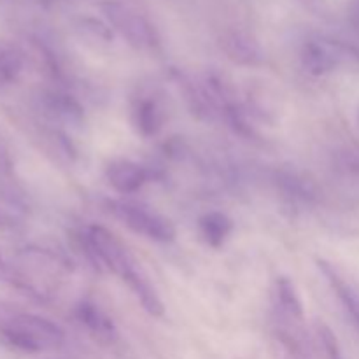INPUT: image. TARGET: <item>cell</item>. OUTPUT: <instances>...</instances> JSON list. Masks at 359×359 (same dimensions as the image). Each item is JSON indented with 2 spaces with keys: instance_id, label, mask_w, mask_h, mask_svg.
Segmentation results:
<instances>
[{
  "instance_id": "cell-18",
  "label": "cell",
  "mask_w": 359,
  "mask_h": 359,
  "mask_svg": "<svg viewBox=\"0 0 359 359\" xmlns=\"http://www.w3.org/2000/svg\"><path fill=\"white\" fill-rule=\"evenodd\" d=\"M349 168L353 172H358V174H359V154H356V156H353V160L349 161Z\"/></svg>"
},
{
  "instance_id": "cell-2",
  "label": "cell",
  "mask_w": 359,
  "mask_h": 359,
  "mask_svg": "<svg viewBox=\"0 0 359 359\" xmlns=\"http://www.w3.org/2000/svg\"><path fill=\"white\" fill-rule=\"evenodd\" d=\"M4 340L27 354L56 351L65 342V333L56 323L35 314H16L0 326Z\"/></svg>"
},
{
  "instance_id": "cell-17",
  "label": "cell",
  "mask_w": 359,
  "mask_h": 359,
  "mask_svg": "<svg viewBox=\"0 0 359 359\" xmlns=\"http://www.w3.org/2000/svg\"><path fill=\"white\" fill-rule=\"evenodd\" d=\"M351 14H353V21L359 27V0H354L353 13H351Z\"/></svg>"
},
{
  "instance_id": "cell-1",
  "label": "cell",
  "mask_w": 359,
  "mask_h": 359,
  "mask_svg": "<svg viewBox=\"0 0 359 359\" xmlns=\"http://www.w3.org/2000/svg\"><path fill=\"white\" fill-rule=\"evenodd\" d=\"M84 237H86V248L90 249L88 256L95 259L98 266L107 269L123 283L128 284L147 314L161 318L165 314L163 302L128 248L111 230L100 224L90 226Z\"/></svg>"
},
{
  "instance_id": "cell-10",
  "label": "cell",
  "mask_w": 359,
  "mask_h": 359,
  "mask_svg": "<svg viewBox=\"0 0 359 359\" xmlns=\"http://www.w3.org/2000/svg\"><path fill=\"white\" fill-rule=\"evenodd\" d=\"M198 230L200 237L209 248L219 249L230 238L231 231H233V221L224 212L212 210V212H207L200 217Z\"/></svg>"
},
{
  "instance_id": "cell-6",
  "label": "cell",
  "mask_w": 359,
  "mask_h": 359,
  "mask_svg": "<svg viewBox=\"0 0 359 359\" xmlns=\"http://www.w3.org/2000/svg\"><path fill=\"white\" fill-rule=\"evenodd\" d=\"M318 269L321 270L323 276L326 277V280L330 283L332 290L335 291V294L339 297L340 304L344 305L346 312L349 314V318L353 319L354 326L359 330V290L354 286L353 283L346 279L339 270L335 269V265L325 262V259H318Z\"/></svg>"
},
{
  "instance_id": "cell-13",
  "label": "cell",
  "mask_w": 359,
  "mask_h": 359,
  "mask_svg": "<svg viewBox=\"0 0 359 359\" xmlns=\"http://www.w3.org/2000/svg\"><path fill=\"white\" fill-rule=\"evenodd\" d=\"M276 294L280 309L284 314H287L293 319L304 318V304L298 294L297 286L290 277H279L276 283Z\"/></svg>"
},
{
  "instance_id": "cell-16",
  "label": "cell",
  "mask_w": 359,
  "mask_h": 359,
  "mask_svg": "<svg viewBox=\"0 0 359 359\" xmlns=\"http://www.w3.org/2000/svg\"><path fill=\"white\" fill-rule=\"evenodd\" d=\"M319 337H321L323 347H325L328 359H344L342 351H340V346H339V339H337L335 333H333L328 326L326 325L319 326Z\"/></svg>"
},
{
  "instance_id": "cell-8",
  "label": "cell",
  "mask_w": 359,
  "mask_h": 359,
  "mask_svg": "<svg viewBox=\"0 0 359 359\" xmlns=\"http://www.w3.org/2000/svg\"><path fill=\"white\" fill-rule=\"evenodd\" d=\"M76 318L98 342L112 344L118 337L112 319L93 302H81L76 307Z\"/></svg>"
},
{
  "instance_id": "cell-3",
  "label": "cell",
  "mask_w": 359,
  "mask_h": 359,
  "mask_svg": "<svg viewBox=\"0 0 359 359\" xmlns=\"http://www.w3.org/2000/svg\"><path fill=\"white\" fill-rule=\"evenodd\" d=\"M109 209L119 221H123L125 226L142 237L161 242V244L175 241V235H177L175 224L163 214L130 202H111Z\"/></svg>"
},
{
  "instance_id": "cell-15",
  "label": "cell",
  "mask_w": 359,
  "mask_h": 359,
  "mask_svg": "<svg viewBox=\"0 0 359 359\" xmlns=\"http://www.w3.org/2000/svg\"><path fill=\"white\" fill-rule=\"evenodd\" d=\"M21 62L11 53H0V83H11L18 77Z\"/></svg>"
},
{
  "instance_id": "cell-9",
  "label": "cell",
  "mask_w": 359,
  "mask_h": 359,
  "mask_svg": "<svg viewBox=\"0 0 359 359\" xmlns=\"http://www.w3.org/2000/svg\"><path fill=\"white\" fill-rule=\"evenodd\" d=\"M132 125L146 139L154 137L163 126V111L154 98L142 97L132 107Z\"/></svg>"
},
{
  "instance_id": "cell-14",
  "label": "cell",
  "mask_w": 359,
  "mask_h": 359,
  "mask_svg": "<svg viewBox=\"0 0 359 359\" xmlns=\"http://www.w3.org/2000/svg\"><path fill=\"white\" fill-rule=\"evenodd\" d=\"M0 283H7V284H11V286L18 287V290H23V291L34 290V287L30 286V283H28V280L25 279V277L21 276V273L18 272V270L14 269V266L11 265L6 258H4L2 252H0Z\"/></svg>"
},
{
  "instance_id": "cell-5",
  "label": "cell",
  "mask_w": 359,
  "mask_h": 359,
  "mask_svg": "<svg viewBox=\"0 0 359 359\" xmlns=\"http://www.w3.org/2000/svg\"><path fill=\"white\" fill-rule=\"evenodd\" d=\"M107 16L133 48L144 49L151 48L154 44L153 32H151L149 25L140 16L133 14L132 11H126L121 6H109Z\"/></svg>"
},
{
  "instance_id": "cell-7",
  "label": "cell",
  "mask_w": 359,
  "mask_h": 359,
  "mask_svg": "<svg viewBox=\"0 0 359 359\" xmlns=\"http://www.w3.org/2000/svg\"><path fill=\"white\" fill-rule=\"evenodd\" d=\"M340 63V53L333 44L321 41H311L302 51V65L312 76H326L333 72Z\"/></svg>"
},
{
  "instance_id": "cell-12",
  "label": "cell",
  "mask_w": 359,
  "mask_h": 359,
  "mask_svg": "<svg viewBox=\"0 0 359 359\" xmlns=\"http://www.w3.org/2000/svg\"><path fill=\"white\" fill-rule=\"evenodd\" d=\"M48 100V109L55 118L62 119L67 125H81L84 119L83 107L76 98L65 93H49L46 97Z\"/></svg>"
},
{
  "instance_id": "cell-4",
  "label": "cell",
  "mask_w": 359,
  "mask_h": 359,
  "mask_svg": "<svg viewBox=\"0 0 359 359\" xmlns=\"http://www.w3.org/2000/svg\"><path fill=\"white\" fill-rule=\"evenodd\" d=\"M105 179L119 195H132L149 181V170L130 160H114L105 168Z\"/></svg>"
},
{
  "instance_id": "cell-11",
  "label": "cell",
  "mask_w": 359,
  "mask_h": 359,
  "mask_svg": "<svg viewBox=\"0 0 359 359\" xmlns=\"http://www.w3.org/2000/svg\"><path fill=\"white\" fill-rule=\"evenodd\" d=\"M224 51L241 65H259L263 62V51L248 35L231 34L224 39Z\"/></svg>"
},
{
  "instance_id": "cell-19",
  "label": "cell",
  "mask_w": 359,
  "mask_h": 359,
  "mask_svg": "<svg viewBox=\"0 0 359 359\" xmlns=\"http://www.w3.org/2000/svg\"><path fill=\"white\" fill-rule=\"evenodd\" d=\"M358 119H359V112H358Z\"/></svg>"
}]
</instances>
